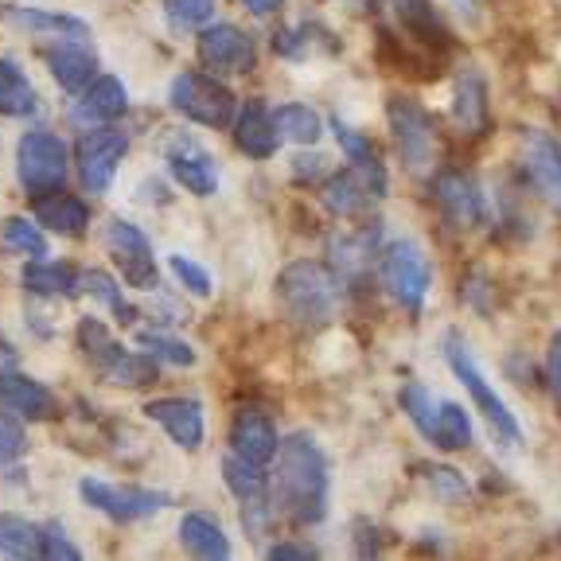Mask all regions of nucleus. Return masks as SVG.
I'll use <instances>...</instances> for the list:
<instances>
[{
  "label": "nucleus",
  "instance_id": "nucleus-19",
  "mask_svg": "<svg viewBox=\"0 0 561 561\" xmlns=\"http://www.w3.org/2000/svg\"><path fill=\"white\" fill-rule=\"evenodd\" d=\"M277 448L280 433L270 413H262L257 405H242L230 421V453L245 456L254 465H270V460H277Z\"/></svg>",
  "mask_w": 561,
  "mask_h": 561
},
{
  "label": "nucleus",
  "instance_id": "nucleus-42",
  "mask_svg": "<svg viewBox=\"0 0 561 561\" xmlns=\"http://www.w3.org/2000/svg\"><path fill=\"white\" fill-rule=\"evenodd\" d=\"M425 472V483L437 491L440 500H468V480L456 468H445V465H421Z\"/></svg>",
  "mask_w": 561,
  "mask_h": 561
},
{
  "label": "nucleus",
  "instance_id": "nucleus-2",
  "mask_svg": "<svg viewBox=\"0 0 561 561\" xmlns=\"http://www.w3.org/2000/svg\"><path fill=\"white\" fill-rule=\"evenodd\" d=\"M277 305L297 328L320 332L340 312V280L320 262H293L277 273Z\"/></svg>",
  "mask_w": 561,
  "mask_h": 561
},
{
  "label": "nucleus",
  "instance_id": "nucleus-9",
  "mask_svg": "<svg viewBox=\"0 0 561 561\" xmlns=\"http://www.w3.org/2000/svg\"><path fill=\"white\" fill-rule=\"evenodd\" d=\"M16 175L32 199L67 184V145L51 129H32L16 145Z\"/></svg>",
  "mask_w": 561,
  "mask_h": 561
},
{
  "label": "nucleus",
  "instance_id": "nucleus-28",
  "mask_svg": "<svg viewBox=\"0 0 561 561\" xmlns=\"http://www.w3.org/2000/svg\"><path fill=\"white\" fill-rule=\"evenodd\" d=\"M24 289L35 293V297H62L75 300L82 293L79 273L62 262H44V257H32L24 265Z\"/></svg>",
  "mask_w": 561,
  "mask_h": 561
},
{
  "label": "nucleus",
  "instance_id": "nucleus-30",
  "mask_svg": "<svg viewBox=\"0 0 561 561\" xmlns=\"http://www.w3.org/2000/svg\"><path fill=\"white\" fill-rule=\"evenodd\" d=\"M453 114H456V125L472 137H480L488 129V90H483V79L476 70L460 75L456 82V98H453Z\"/></svg>",
  "mask_w": 561,
  "mask_h": 561
},
{
  "label": "nucleus",
  "instance_id": "nucleus-47",
  "mask_svg": "<svg viewBox=\"0 0 561 561\" xmlns=\"http://www.w3.org/2000/svg\"><path fill=\"white\" fill-rule=\"evenodd\" d=\"M546 382H550L553 398L561 405V328L550 335V347H546Z\"/></svg>",
  "mask_w": 561,
  "mask_h": 561
},
{
  "label": "nucleus",
  "instance_id": "nucleus-46",
  "mask_svg": "<svg viewBox=\"0 0 561 561\" xmlns=\"http://www.w3.org/2000/svg\"><path fill=\"white\" fill-rule=\"evenodd\" d=\"M465 300L476 308L480 316H491V280L480 270H472L465 277Z\"/></svg>",
  "mask_w": 561,
  "mask_h": 561
},
{
  "label": "nucleus",
  "instance_id": "nucleus-17",
  "mask_svg": "<svg viewBox=\"0 0 561 561\" xmlns=\"http://www.w3.org/2000/svg\"><path fill=\"white\" fill-rule=\"evenodd\" d=\"M433 199H437L445 227L460 230V234L483 227L488 207H483V195H480V187H476V180H468L465 172H440L437 180H433Z\"/></svg>",
  "mask_w": 561,
  "mask_h": 561
},
{
  "label": "nucleus",
  "instance_id": "nucleus-24",
  "mask_svg": "<svg viewBox=\"0 0 561 561\" xmlns=\"http://www.w3.org/2000/svg\"><path fill=\"white\" fill-rule=\"evenodd\" d=\"M390 9H394L398 24H402V32L410 35L413 44L433 47V51H437V47L448 51V47H453V35H448L440 12L433 9V0H390Z\"/></svg>",
  "mask_w": 561,
  "mask_h": 561
},
{
  "label": "nucleus",
  "instance_id": "nucleus-35",
  "mask_svg": "<svg viewBox=\"0 0 561 561\" xmlns=\"http://www.w3.org/2000/svg\"><path fill=\"white\" fill-rule=\"evenodd\" d=\"M0 558H39V526H32L20 515H0Z\"/></svg>",
  "mask_w": 561,
  "mask_h": 561
},
{
  "label": "nucleus",
  "instance_id": "nucleus-18",
  "mask_svg": "<svg viewBox=\"0 0 561 561\" xmlns=\"http://www.w3.org/2000/svg\"><path fill=\"white\" fill-rule=\"evenodd\" d=\"M44 62L51 70V79L59 82L62 90L70 94H79L94 82L98 75V55L87 39H75V35H59V44H47L44 51Z\"/></svg>",
  "mask_w": 561,
  "mask_h": 561
},
{
  "label": "nucleus",
  "instance_id": "nucleus-39",
  "mask_svg": "<svg viewBox=\"0 0 561 561\" xmlns=\"http://www.w3.org/2000/svg\"><path fill=\"white\" fill-rule=\"evenodd\" d=\"M398 405H402V413L413 421V430L421 433V437H430L433 433V421H437V398L430 394V386L421 382H405L402 394H398Z\"/></svg>",
  "mask_w": 561,
  "mask_h": 561
},
{
  "label": "nucleus",
  "instance_id": "nucleus-10",
  "mask_svg": "<svg viewBox=\"0 0 561 561\" xmlns=\"http://www.w3.org/2000/svg\"><path fill=\"white\" fill-rule=\"evenodd\" d=\"M386 117H390V133H394L402 164L413 175H430L437 168L433 164L437 160V129H433L430 114L417 102H410V98H390Z\"/></svg>",
  "mask_w": 561,
  "mask_h": 561
},
{
  "label": "nucleus",
  "instance_id": "nucleus-29",
  "mask_svg": "<svg viewBox=\"0 0 561 561\" xmlns=\"http://www.w3.org/2000/svg\"><path fill=\"white\" fill-rule=\"evenodd\" d=\"M12 27L20 32H32V35H75V39H87L90 27L87 20L79 16H67V12H47V9H24V4H12L4 12Z\"/></svg>",
  "mask_w": 561,
  "mask_h": 561
},
{
  "label": "nucleus",
  "instance_id": "nucleus-3",
  "mask_svg": "<svg viewBox=\"0 0 561 561\" xmlns=\"http://www.w3.org/2000/svg\"><path fill=\"white\" fill-rule=\"evenodd\" d=\"M75 340H79V351L87 355V363L105 378V382L125 386V390L157 382L160 359H152L149 351H125L98 316H82Z\"/></svg>",
  "mask_w": 561,
  "mask_h": 561
},
{
  "label": "nucleus",
  "instance_id": "nucleus-12",
  "mask_svg": "<svg viewBox=\"0 0 561 561\" xmlns=\"http://www.w3.org/2000/svg\"><path fill=\"white\" fill-rule=\"evenodd\" d=\"M79 495L87 507L102 511L105 518L114 523H140V518H152L172 503L168 491H149V488H122V483H105V480H82Z\"/></svg>",
  "mask_w": 561,
  "mask_h": 561
},
{
  "label": "nucleus",
  "instance_id": "nucleus-4",
  "mask_svg": "<svg viewBox=\"0 0 561 561\" xmlns=\"http://www.w3.org/2000/svg\"><path fill=\"white\" fill-rule=\"evenodd\" d=\"M445 359H448V367H453V375L460 378V382H465L468 394H472L476 410H480L483 421H488L491 437L500 440V445H507V448L523 445V430H518L515 413H511L507 402H503V398L495 394V386H491L488 375L480 370V363H476L472 347H468V343L460 340L456 332L445 335Z\"/></svg>",
  "mask_w": 561,
  "mask_h": 561
},
{
  "label": "nucleus",
  "instance_id": "nucleus-11",
  "mask_svg": "<svg viewBox=\"0 0 561 561\" xmlns=\"http://www.w3.org/2000/svg\"><path fill=\"white\" fill-rule=\"evenodd\" d=\"M125 152H129V137H125L122 129H114V125H94L90 133H82L79 149H75L82 192H90V195L110 192Z\"/></svg>",
  "mask_w": 561,
  "mask_h": 561
},
{
  "label": "nucleus",
  "instance_id": "nucleus-15",
  "mask_svg": "<svg viewBox=\"0 0 561 561\" xmlns=\"http://www.w3.org/2000/svg\"><path fill=\"white\" fill-rule=\"evenodd\" d=\"M164 164H168V172H172V180L184 187L187 195L210 199V195L219 192V164H215V157H210L195 137H187V133L168 137Z\"/></svg>",
  "mask_w": 561,
  "mask_h": 561
},
{
  "label": "nucleus",
  "instance_id": "nucleus-45",
  "mask_svg": "<svg viewBox=\"0 0 561 561\" xmlns=\"http://www.w3.org/2000/svg\"><path fill=\"white\" fill-rule=\"evenodd\" d=\"M332 129H335V140H340V149H343V157H347V160L375 157V145H370L367 137H359V133L351 129V125H343L340 117L332 122Z\"/></svg>",
  "mask_w": 561,
  "mask_h": 561
},
{
  "label": "nucleus",
  "instance_id": "nucleus-13",
  "mask_svg": "<svg viewBox=\"0 0 561 561\" xmlns=\"http://www.w3.org/2000/svg\"><path fill=\"white\" fill-rule=\"evenodd\" d=\"M105 250H110V257L122 270L129 289L152 293L160 285L157 254H152V242L145 238L140 227H133L125 219H110V227H105Z\"/></svg>",
  "mask_w": 561,
  "mask_h": 561
},
{
  "label": "nucleus",
  "instance_id": "nucleus-20",
  "mask_svg": "<svg viewBox=\"0 0 561 561\" xmlns=\"http://www.w3.org/2000/svg\"><path fill=\"white\" fill-rule=\"evenodd\" d=\"M145 413L172 437L175 448L195 453V448L203 445V410L192 398H152V402L145 405Z\"/></svg>",
  "mask_w": 561,
  "mask_h": 561
},
{
  "label": "nucleus",
  "instance_id": "nucleus-1",
  "mask_svg": "<svg viewBox=\"0 0 561 561\" xmlns=\"http://www.w3.org/2000/svg\"><path fill=\"white\" fill-rule=\"evenodd\" d=\"M328 460L308 433H289L277 448L273 472V507L297 526H316L328 518Z\"/></svg>",
  "mask_w": 561,
  "mask_h": 561
},
{
  "label": "nucleus",
  "instance_id": "nucleus-43",
  "mask_svg": "<svg viewBox=\"0 0 561 561\" xmlns=\"http://www.w3.org/2000/svg\"><path fill=\"white\" fill-rule=\"evenodd\" d=\"M27 453V433L9 410H0V468H9L12 460Z\"/></svg>",
  "mask_w": 561,
  "mask_h": 561
},
{
  "label": "nucleus",
  "instance_id": "nucleus-22",
  "mask_svg": "<svg viewBox=\"0 0 561 561\" xmlns=\"http://www.w3.org/2000/svg\"><path fill=\"white\" fill-rule=\"evenodd\" d=\"M125 110H129V94H125V82L114 79V75H102V79H94L87 90H82L79 105H75V125H87V129H94V125H114L117 117H125Z\"/></svg>",
  "mask_w": 561,
  "mask_h": 561
},
{
  "label": "nucleus",
  "instance_id": "nucleus-5",
  "mask_svg": "<svg viewBox=\"0 0 561 561\" xmlns=\"http://www.w3.org/2000/svg\"><path fill=\"white\" fill-rule=\"evenodd\" d=\"M168 102L180 117L203 125V129H227L234 122V94L227 82H219V75H203V70H184L175 75Z\"/></svg>",
  "mask_w": 561,
  "mask_h": 561
},
{
  "label": "nucleus",
  "instance_id": "nucleus-7",
  "mask_svg": "<svg viewBox=\"0 0 561 561\" xmlns=\"http://www.w3.org/2000/svg\"><path fill=\"white\" fill-rule=\"evenodd\" d=\"M378 273H382L386 293H390L405 312H421V305H425L430 285H433V265L417 242L398 238V242L386 245L382 254H378Z\"/></svg>",
  "mask_w": 561,
  "mask_h": 561
},
{
  "label": "nucleus",
  "instance_id": "nucleus-49",
  "mask_svg": "<svg viewBox=\"0 0 561 561\" xmlns=\"http://www.w3.org/2000/svg\"><path fill=\"white\" fill-rule=\"evenodd\" d=\"M448 4H453L456 16L468 20V24H476V20H480V0H448Z\"/></svg>",
  "mask_w": 561,
  "mask_h": 561
},
{
  "label": "nucleus",
  "instance_id": "nucleus-32",
  "mask_svg": "<svg viewBox=\"0 0 561 561\" xmlns=\"http://www.w3.org/2000/svg\"><path fill=\"white\" fill-rule=\"evenodd\" d=\"M273 47H277V55H285V59H316V55H332L340 44H335L332 32H324L320 24H297L273 35Z\"/></svg>",
  "mask_w": 561,
  "mask_h": 561
},
{
  "label": "nucleus",
  "instance_id": "nucleus-44",
  "mask_svg": "<svg viewBox=\"0 0 561 561\" xmlns=\"http://www.w3.org/2000/svg\"><path fill=\"white\" fill-rule=\"evenodd\" d=\"M168 265H172L175 280H180L192 297H210V273L203 270L199 262H192V257H184V254H172L168 257Z\"/></svg>",
  "mask_w": 561,
  "mask_h": 561
},
{
  "label": "nucleus",
  "instance_id": "nucleus-51",
  "mask_svg": "<svg viewBox=\"0 0 561 561\" xmlns=\"http://www.w3.org/2000/svg\"><path fill=\"white\" fill-rule=\"evenodd\" d=\"M242 4L254 12V16H270V12L280 9V0H242Z\"/></svg>",
  "mask_w": 561,
  "mask_h": 561
},
{
  "label": "nucleus",
  "instance_id": "nucleus-41",
  "mask_svg": "<svg viewBox=\"0 0 561 561\" xmlns=\"http://www.w3.org/2000/svg\"><path fill=\"white\" fill-rule=\"evenodd\" d=\"M39 558H47V561H79L82 550L67 538L62 523H47V526H39Z\"/></svg>",
  "mask_w": 561,
  "mask_h": 561
},
{
  "label": "nucleus",
  "instance_id": "nucleus-26",
  "mask_svg": "<svg viewBox=\"0 0 561 561\" xmlns=\"http://www.w3.org/2000/svg\"><path fill=\"white\" fill-rule=\"evenodd\" d=\"M35 222L47 227V230H55V234L82 238L90 227V207L59 187V192H47V195L35 199Z\"/></svg>",
  "mask_w": 561,
  "mask_h": 561
},
{
  "label": "nucleus",
  "instance_id": "nucleus-8",
  "mask_svg": "<svg viewBox=\"0 0 561 561\" xmlns=\"http://www.w3.org/2000/svg\"><path fill=\"white\" fill-rule=\"evenodd\" d=\"M222 480H227L230 495L238 500L245 535L262 538L270 530L273 515H277V507H273V480L265 476V465H254V460L230 453L222 460Z\"/></svg>",
  "mask_w": 561,
  "mask_h": 561
},
{
  "label": "nucleus",
  "instance_id": "nucleus-6",
  "mask_svg": "<svg viewBox=\"0 0 561 561\" xmlns=\"http://www.w3.org/2000/svg\"><path fill=\"white\" fill-rule=\"evenodd\" d=\"M382 195H386V168L378 160V152L363 160H347V168L328 175L324 187H320L324 207L332 215H340V219H359Z\"/></svg>",
  "mask_w": 561,
  "mask_h": 561
},
{
  "label": "nucleus",
  "instance_id": "nucleus-50",
  "mask_svg": "<svg viewBox=\"0 0 561 561\" xmlns=\"http://www.w3.org/2000/svg\"><path fill=\"white\" fill-rule=\"evenodd\" d=\"M16 367H20V359H16V351H12V343L0 340V375H4V370H16Z\"/></svg>",
  "mask_w": 561,
  "mask_h": 561
},
{
  "label": "nucleus",
  "instance_id": "nucleus-27",
  "mask_svg": "<svg viewBox=\"0 0 561 561\" xmlns=\"http://www.w3.org/2000/svg\"><path fill=\"white\" fill-rule=\"evenodd\" d=\"M180 542H184L187 553H195V558H203V561L230 558L227 530L210 515H203V511H192V515L180 518Z\"/></svg>",
  "mask_w": 561,
  "mask_h": 561
},
{
  "label": "nucleus",
  "instance_id": "nucleus-48",
  "mask_svg": "<svg viewBox=\"0 0 561 561\" xmlns=\"http://www.w3.org/2000/svg\"><path fill=\"white\" fill-rule=\"evenodd\" d=\"M320 558V550L316 546H300V542H280L270 550V561H312Z\"/></svg>",
  "mask_w": 561,
  "mask_h": 561
},
{
  "label": "nucleus",
  "instance_id": "nucleus-31",
  "mask_svg": "<svg viewBox=\"0 0 561 561\" xmlns=\"http://www.w3.org/2000/svg\"><path fill=\"white\" fill-rule=\"evenodd\" d=\"M0 114L4 117L39 114V94H35L32 79L12 59H0Z\"/></svg>",
  "mask_w": 561,
  "mask_h": 561
},
{
  "label": "nucleus",
  "instance_id": "nucleus-25",
  "mask_svg": "<svg viewBox=\"0 0 561 561\" xmlns=\"http://www.w3.org/2000/svg\"><path fill=\"white\" fill-rule=\"evenodd\" d=\"M234 145H238V152H245L250 160H270L273 152H277V145H280L277 122H273V114L262 102L242 105V114H238V122H234Z\"/></svg>",
  "mask_w": 561,
  "mask_h": 561
},
{
  "label": "nucleus",
  "instance_id": "nucleus-14",
  "mask_svg": "<svg viewBox=\"0 0 561 561\" xmlns=\"http://www.w3.org/2000/svg\"><path fill=\"white\" fill-rule=\"evenodd\" d=\"M195 55L215 75H250L257 62L254 39L238 24H207L195 39Z\"/></svg>",
  "mask_w": 561,
  "mask_h": 561
},
{
  "label": "nucleus",
  "instance_id": "nucleus-23",
  "mask_svg": "<svg viewBox=\"0 0 561 561\" xmlns=\"http://www.w3.org/2000/svg\"><path fill=\"white\" fill-rule=\"evenodd\" d=\"M375 242L378 230H351V234H335L328 242V257H332V273L340 285H359L375 265Z\"/></svg>",
  "mask_w": 561,
  "mask_h": 561
},
{
  "label": "nucleus",
  "instance_id": "nucleus-38",
  "mask_svg": "<svg viewBox=\"0 0 561 561\" xmlns=\"http://www.w3.org/2000/svg\"><path fill=\"white\" fill-rule=\"evenodd\" d=\"M137 347H145L152 355V359L160 363H172V367H195V347L184 340H175V335L168 332H152V328H145V332H137Z\"/></svg>",
  "mask_w": 561,
  "mask_h": 561
},
{
  "label": "nucleus",
  "instance_id": "nucleus-21",
  "mask_svg": "<svg viewBox=\"0 0 561 561\" xmlns=\"http://www.w3.org/2000/svg\"><path fill=\"white\" fill-rule=\"evenodd\" d=\"M0 410L32 421H51L59 413V398L44 382H35V378L20 375V370H4L0 375Z\"/></svg>",
  "mask_w": 561,
  "mask_h": 561
},
{
  "label": "nucleus",
  "instance_id": "nucleus-37",
  "mask_svg": "<svg viewBox=\"0 0 561 561\" xmlns=\"http://www.w3.org/2000/svg\"><path fill=\"white\" fill-rule=\"evenodd\" d=\"M0 250L24 257H47V238L39 227H32V219L12 215V219L0 222Z\"/></svg>",
  "mask_w": 561,
  "mask_h": 561
},
{
  "label": "nucleus",
  "instance_id": "nucleus-16",
  "mask_svg": "<svg viewBox=\"0 0 561 561\" xmlns=\"http://www.w3.org/2000/svg\"><path fill=\"white\" fill-rule=\"evenodd\" d=\"M518 164H523L526 184L546 203L561 207V140H553L546 129H523L518 133Z\"/></svg>",
  "mask_w": 561,
  "mask_h": 561
},
{
  "label": "nucleus",
  "instance_id": "nucleus-33",
  "mask_svg": "<svg viewBox=\"0 0 561 561\" xmlns=\"http://www.w3.org/2000/svg\"><path fill=\"white\" fill-rule=\"evenodd\" d=\"M430 440L445 453H460V448L472 445V421H468L465 405L456 402H440L437 405V421H433Z\"/></svg>",
  "mask_w": 561,
  "mask_h": 561
},
{
  "label": "nucleus",
  "instance_id": "nucleus-34",
  "mask_svg": "<svg viewBox=\"0 0 561 561\" xmlns=\"http://www.w3.org/2000/svg\"><path fill=\"white\" fill-rule=\"evenodd\" d=\"M273 122H277L280 140H293V145H316L320 133H324L320 114H316L312 105H300V102L280 105L277 114H273Z\"/></svg>",
  "mask_w": 561,
  "mask_h": 561
},
{
  "label": "nucleus",
  "instance_id": "nucleus-40",
  "mask_svg": "<svg viewBox=\"0 0 561 561\" xmlns=\"http://www.w3.org/2000/svg\"><path fill=\"white\" fill-rule=\"evenodd\" d=\"M215 12V0H164V16L172 27L187 32V27H203Z\"/></svg>",
  "mask_w": 561,
  "mask_h": 561
},
{
  "label": "nucleus",
  "instance_id": "nucleus-36",
  "mask_svg": "<svg viewBox=\"0 0 561 561\" xmlns=\"http://www.w3.org/2000/svg\"><path fill=\"white\" fill-rule=\"evenodd\" d=\"M79 280H82V293H90V297L98 300L102 308H110V312L122 320V324H133L137 320V308L125 300V293L117 289V280L110 277V273H102V270H87V273H79Z\"/></svg>",
  "mask_w": 561,
  "mask_h": 561
}]
</instances>
